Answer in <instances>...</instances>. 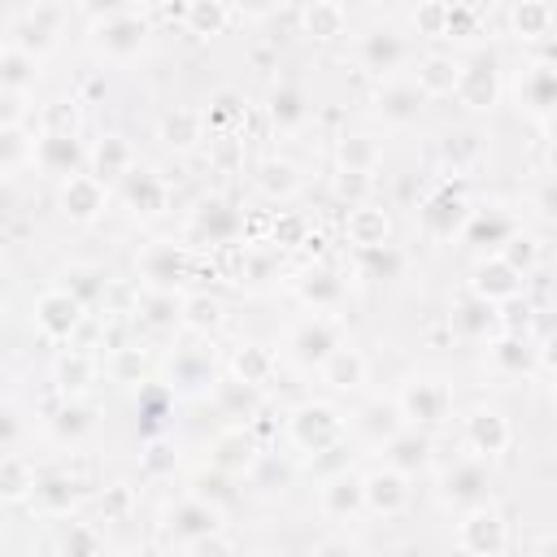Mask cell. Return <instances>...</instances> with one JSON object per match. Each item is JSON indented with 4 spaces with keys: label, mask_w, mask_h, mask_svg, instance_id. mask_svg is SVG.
Here are the masks:
<instances>
[{
    "label": "cell",
    "mask_w": 557,
    "mask_h": 557,
    "mask_svg": "<svg viewBox=\"0 0 557 557\" xmlns=\"http://www.w3.org/2000/svg\"><path fill=\"white\" fill-rule=\"evenodd\" d=\"M396 409H400V418L413 422V426H435V422L448 418L453 392H448V383H440V379H409V383L396 392Z\"/></svg>",
    "instance_id": "1"
},
{
    "label": "cell",
    "mask_w": 557,
    "mask_h": 557,
    "mask_svg": "<svg viewBox=\"0 0 557 557\" xmlns=\"http://www.w3.org/2000/svg\"><path fill=\"white\" fill-rule=\"evenodd\" d=\"M144 35L148 30L135 9H104V17L91 26V44L113 61H131L144 48Z\"/></svg>",
    "instance_id": "2"
},
{
    "label": "cell",
    "mask_w": 557,
    "mask_h": 557,
    "mask_svg": "<svg viewBox=\"0 0 557 557\" xmlns=\"http://www.w3.org/2000/svg\"><path fill=\"white\" fill-rule=\"evenodd\" d=\"M339 344H344V339H339V322H335L331 313H309V318L296 322L292 335H287V348H292V357H296L300 366H322Z\"/></svg>",
    "instance_id": "3"
},
{
    "label": "cell",
    "mask_w": 557,
    "mask_h": 557,
    "mask_svg": "<svg viewBox=\"0 0 557 557\" xmlns=\"http://www.w3.org/2000/svg\"><path fill=\"white\" fill-rule=\"evenodd\" d=\"M339 435H344V418L322 400H309L292 413V440L305 453H326V448L339 444Z\"/></svg>",
    "instance_id": "4"
},
{
    "label": "cell",
    "mask_w": 557,
    "mask_h": 557,
    "mask_svg": "<svg viewBox=\"0 0 557 557\" xmlns=\"http://www.w3.org/2000/svg\"><path fill=\"white\" fill-rule=\"evenodd\" d=\"M83 322V300L70 292V287H48L39 300H35V326L44 331V339L52 344H65Z\"/></svg>",
    "instance_id": "5"
},
{
    "label": "cell",
    "mask_w": 557,
    "mask_h": 557,
    "mask_svg": "<svg viewBox=\"0 0 557 557\" xmlns=\"http://www.w3.org/2000/svg\"><path fill=\"white\" fill-rule=\"evenodd\" d=\"M457 544L470 553V557H500L505 544H509V531H505V518L487 505H474L466 509L461 527H457Z\"/></svg>",
    "instance_id": "6"
},
{
    "label": "cell",
    "mask_w": 557,
    "mask_h": 557,
    "mask_svg": "<svg viewBox=\"0 0 557 557\" xmlns=\"http://www.w3.org/2000/svg\"><path fill=\"white\" fill-rule=\"evenodd\" d=\"M218 505L200 500V496H183L170 513H165V535L174 544H205L218 535Z\"/></svg>",
    "instance_id": "7"
},
{
    "label": "cell",
    "mask_w": 557,
    "mask_h": 557,
    "mask_svg": "<svg viewBox=\"0 0 557 557\" xmlns=\"http://www.w3.org/2000/svg\"><path fill=\"white\" fill-rule=\"evenodd\" d=\"M418 218H422V226H426L435 239H453V235H461V226H466V218H470V205H466L461 191L440 187V191H431V196L418 205Z\"/></svg>",
    "instance_id": "8"
},
{
    "label": "cell",
    "mask_w": 557,
    "mask_h": 557,
    "mask_svg": "<svg viewBox=\"0 0 557 557\" xmlns=\"http://www.w3.org/2000/svg\"><path fill=\"white\" fill-rule=\"evenodd\" d=\"M440 496L457 509H474V505H487V461L479 457H466L457 461L444 479H440Z\"/></svg>",
    "instance_id": "9"
},
{
    "label": "cell",
    "mask_w": 557,
    "mask_h": 557,
    "mask_svg": "<svg viewBox=\"0 0 557 557\" xmlns=\"http://www.w3.org/2000/svg\"><path fill=\"white\" fill-rule=\"evenodd\" d=\"M139 274L148 278V287L152 292H174V283L183 278V270H187V252L178 248V244H170V239H152L144 252H139Z\"/></svg>",
    "instance_id": "10"
},
{
    "label": "cell",
    "mask_w": 557,
    "mask_h": 557,
    "mask_svg": "<svg viewBox=\"0 0 557 557\" xmlns=\"http://www.w3.org/2000/svg\"><path fill=\"white\" fill-rule=\"evenodd\" d=\"M30 157H35V165H39L44 174H57V178H70V174H78V165L87 161L83 144H78L74 135H61V131H44V135L35 139Z\"/></svg>",
    "instance_id": "11"
},
{
    "label": "cell",
    "mask_w": 557,
    "mask_h": 557,
    "mask_svg": "<svg viewBox=\"0 0 557 557\" xmlns=\"http://www.w3.org/2000/svg\"><path fill=\"white\" fill-rule=\"evenodd\" d=\"M466 448L479 457V461H487V457H496V453H505L509 448V422L496 413V409H474V413H466Z\"/></svg>",
    "instance_id": "12"
},
{
    "label": "cell",
    "mask_w": 557,
    "mask_h": 557,
    "mask_svg": "<svg viewBox=\"0 0 557 557\" xmlns=\"http://www.w3.org/2000/svg\"><path fill=\"white\" fill-rule=\"evenodd\" d=\"M361 496H366V509L392 518V513H400L409 505V479L400 470L383 466V470H374V474L361 479Z\"/></svg>",
    "instance_id": "13"
},
{
    "label": "cell",
    "mask_w": 557,
    "mask_h": 557,
    "mask_svg": "<svg viewBox=\"0 0 557 557\" xmlns=\"http://www.w3.org/2000/svg\"><path fill=\"white\" fill-rule=\"evenodd\" d=\"M457 100L466 109H492L496 104V65L492 57H474L470 65H457Z\"/></svg>",
    "instance_id": "14"
},
{
    "label": "cell",
    "mask_w": 557,
    "mask_h": 557,
    "mask_svg": "<svg viewBox=\"0 0 557 557\" xmlns=\"http://www.w3.org/2000/svg\"><path fill=\"white\" fill-rule=\"evenodd\" d=\"M470 292L487 305H500V300H518L522 292V274H513L500 257H487L474 265V278H470Z\"/></svg>",
    "instance_id": "15"
},
{
    "label": "cell",
    "mask_w": 557,
    "mask_h": 557,
    "mask_svg": "<svg viewBox=\"0 0 557 557\" xmlns=\"http://www.w3.org/2000/svg\"><path fill=\"white\" fill-rule=\"evenodd\" d=\"M122 200H126L135 213L152 218V213H161V209H165V178H161L157 170L131 165V174L122 178Z\"/></svg>",
    "instance_id": "16"
},
{
    "label": "cell",
    "mask_w": 557,
    "mask_h": 557,
    "mask_svg": "<svg viewBox=\"0 0 557 557\" xmlns=\"http://www.w3.org/2000/svg\"><path fill=\"white\" fill-rule=\"evenodd\" d=\"M61 209H65V218H74V222H91L100 209H104V183H96L91 174H70L65 183H61Z\"/></svg>",
    "instance_id": "17"
},
{
    "label": "cell",
    "mask_w": 557,
    "mask_h": 557,
    "mask_svg": "<svg viewBox=\"0 0 557 557\" xmlns=\"http://www.w3.org/2000/svg\"><path fill=\"white\" fill-rule=\"evenodd\" d=\"M422 91L409 83V78H387L383 87H379V96H374V109H379V117H387V122H413L418 113H422Z\"/></svg>",
    "instance_id": "18"
},
{
    "label": "cell",
    "mask_w": 557,
    "mask_h": 557,
    "mask_svg": "<svg viewBox=\"0 0 557 557\" xmlns=\"http://www.w3.org/2000/svg\"><path fill=\"white\" fill-rule=\"evenodd\" d=\"M383 453H387V466L409 479L413 470H422V466L431 461V440H426L418 426H400V431L383 444Z\"/></svg>",
    "instance_id": "19"
},
{
    "label": "cell",
    "mask_w": 557,
    "mask_h": 557,
    "mask_svg": "<svg viewBox=\"0 0 557 557\" xmlns=\"http://www.w3.org/2000/svg\"><path fill=\"white\" fill-rule=\"evenodd\" d=\"M513 235V218L505 209H470L466 226H461V239L466 244H479V248H500L505 239Z\"/></svg>",
    "instance_id": "20"
},
{
    "label": "cell",
    "mask_w": 557,
    "mask_h": 557,
    "mask_svg": "<svg viewBox=\"0 0 557 557\" xmlns=\"http://www.w3.org/2000/svg\"><path fill=\"white\" fill-rule=\"evenodd\" d=\"M57 22H61V9H52V4H39V9L22 13V17H17V44H13V48H22V52H30V57L44 52V48H52Z\"/></svg>",
    "instance_id": "21"
},
{
    "label": "cell",
    "mask_w": 557,
    "mask_h": 557,
    "mask_svg": "<svg viewBox=\"0 0 557 557\" xmlns=\"http://www.w3.org/2000/svg\"><path fill=\"white\" fill-rule=\"evenodd\" d=\"M553 100H557V78H553V65L540 61V65H531V70L518 78V104H522L527 113H535V117H548Z\"/></svg>",
    "instance_id": "22"
},
{
    "label": "cell",
    "mask_w": 557,
    "mask_h": 557,
    "mask_svg": "<svg viewBox=\"0 0 557 557\" xmlns=\"http://www.w3.org/2000/svg\"><path fill=\"white\" fill-rule=\"evenodd\" d=\"M131 165H135V157H131V144L122 135H104L91 148V178L96 183H113V178L122 183L131 174Z\"/></svg>",
    "instance_id": "23"
},
{
    "label": "cell",
    "mask_w": 557,
    "mask_h": 557,
    "mask_svg": "<svg viewBox=\"0 0 557 557\" xmlns=\"http://www.w3.org/2000/svg\"><path fill=\"white\" fill-rule=\"evenodd\" d=\"M296 292H300L305 305H313V313H331L339 305V296H344V278L335 270H326V265H313V270L300 274Z\"/></svg>",
    "instance_id": "24"
},
{
    "label": "cell",
    "mask_w": 557,
    "mask_h": 557,
    "mask_svg": "<svg viewBox=\"0 0 557 557\" xmlns=\"http://www.w3.org/2000/svg\"><path fill=\"white\" fill-rule=\"evenodd\" d=\"M496 305H487V300H479L474 292H466L457 305H453V313H448V322H453V331L457 335H466V339H487V331L496 326Z\"/></svg>",
    "instance_id": "25"
},
{
    "label": "cell",
    "mask_w": 557,
    "mask_h": 557,
    "mask_svg": "<svg viewBox=\"0 0 557 557\" xmlns=\"http://www.w3.org/2000/svg\"><path fill=\"white\" fill-rule=\"evenodd\" d=\"M357 57H361V65L374 70V74L396 70V65L405 61V39H400L396 30H370V35H361Z\"/></svg>",
    "instance_id": "26"
},
{
    "label": "cell",
    "mask_w": 557,
    "mask_h": 557,
    "mask_svg": "<svg viewBox=\"0 0 557 557\" xmlns=\"http://www.w3.org/2000/svg\"><path fill=\"white\" fill-rule=\"evenodd\" d=\"M318 370H322V379H326L335 392H352V387L366 383V357H361V348H352V344H339Z\"/></svg>",
    "instance_id": "27"
},
{
    "label": "cell",
    "mask_w": 557,
    "mask_h": 557,
    "mask_svg": "<svg viewBox=\"0 0 557 557\" xmlns=\"http://www.w3.org/2000/svg\"><path fill=\"white\" fill-rule=\"evenodd\" d=\"M191 231L205 235L209 244H226V239H235V231H239V213H235L226 200H200V209H196V218H191Z\"/></svg>",
    "instance_id": "28"
},
{
    "label": "cell",
    "mask_w": 557,
    "mask_h": 557,
    "mask_svg": "<svg viewBox=\"0 0 557 557\" xmlns=\"http://www.w3.org/2000/svg\"><path fill=\"white\" fill-rule=\"evenodd\" d=\"M387 231H392V222H387L383 209H374V205H352L348 209V239L357 244V252L387 244Z\"/></svg>",
    "instance_id": "29"
},
{
    "label": "cell",
    "mask_w": 557,
    "mask_h": 557,
    "mask_svg": "<svg viewBox=\"0 0 557 557\" xmlns=\"http://www.w3.org/2000/svg\"><path fill=\"white\" fill-rule=\"evenodd\" d=\"M322 509H326L331 518H348V513L366 509V496H361V474L339 470L335 479H326V487H322Z\"/></svg>",
    "instance_id": "30"
},
{
    "label": "cell",
    "mask_w": 557,
    "mask_h": 557,
    "mask_svg": "<svg viewBox=\"0 0 557 557\" xmlns=\"http://www.w3.org/2000/svg\"><path fill=\"white\" fill-rule=\"evenodd\" d=\"M400 426H405V418H400L396 400H370V405L357 413V431H361L370 444H387Z\"/></svg>",
    "instance_id": "31"
},
{
    "label": "cell",
    "mask_w": 557,
    "mask_h": 557,
    "mask_svg": "<svg viewBox=\"0 0 557 557\" xmlns=\"http://www.w3.org/2000/svg\"><path fill=\"white\" fill-rule=\"evenodd\" d=\"M213 400H218L222 413L248 422V418L261 409V387H248V383H239V379L231 374V379H218V383H213Z\"/></svg>",
    "instance_id": "32"
},
{
    "label": "cell",
    "mask_w": 557,
    "mask_h": 557,
    "mask_svg": "<svg viewBox=\"0 0 557 557\" xmlns=\"http://www.w3.org/2000/svg\"><path fill=\"white\" fill-rule=\"evenodd\" d=\"M252 457H257V448H252V440L244 435V426L222 431V435L213 440V470H222V474L248 470V466H252Z\"/></svg>",
    "instance_id": "33"
},
{
    "label": "cell",
    "mask_w": 557,
    "mask_h": 557,
    "mask_svg": "<svg viewBox=\"0 0 557 557\" xmlns=\"http://www.w3.org/2000/svg\"><path fill=\"white\" fill-rule=\"evenodd\" d=\"M78 483L70 479V474H35V487H30V500L44 509V513H70V505L78 500V492H74Z\"/></svg>",
    "instance_id": "34"
},
{
    "label": "cell",
    "mask_w": 557,
    "mask_h": 557,
    "mask_svg": "<svg viewBox=\"0 0 557 557\" xmlns=\"http://www.w3.org/2000/svg\"><path fill=\"white\" fill-rule=\"evenodd\" d=\"M35 78H39V61L30 57V52H22V48H0V87L4 91H26V87H35Z\"/></svg>",
    "instance_id": "35"
},
{
    "label": "cell",
    "mask_w": 557,
    "mask_h": 557,
    "mask_svg": "<svg viewBox=\"0 0 557 557\" xmlns=\"http://www.w3.org/2000/svg\"><path fill=\"white\" fill-rule=\"evenodd\" d=\"M422 96H448L457 87V61L444 57V52H431L422 65H418V83H413Z\"/></svg>",
    "instance_id": "36"
},
{
    "label": "cell",
    "mask_w": 557,
    "mask_h": 557,
    "mask_svg": "<svg viewBox=\"0 0 557 557\" xmlns=\"http://www.w3.org/2000/svg\"><path fill=\"white\" fill-rule=\"evenodd\" d=\"M257 187L270 196V200H287V196H296L300 191V174H296V165L292 161H261V170H257Z\"/></svg>",
    "instance_id": "37"
},
{
    "label": "cell",
    "mask_w": 557,
    "mask_h": 557,
    "mask_svg": "<svg viewBox=\"0 0 557 557\" xmlns=\"http://www.w3.org/2000/svg\"><path fill=\"white\" fill-rule=\"evenodd\" d=\"M379 165V144L370 135H344L339 139V170L344 174H370Z\"/></svg>",
    "instance_id": "38"
},
{
    "label": "cell",
    "mask_w": 557,
    "mask_h": 557,
    "mask_svg": "<svg viewBox=\"0 0 557 557\" xmlns=\"http://www.w3.org/2000/svg\"><path fill=\"white\" fill-rule=\"evenodd\" d=\"M91 374H96V361H91L87 352H61L57 366H52V379H57L61 392H70V396H78V392L91 383Z\"/></svg>",
    "instance_id": "39"
},
{
    "label": "cell",
    "mask_w": 557,
    "mask_h": 557,
    "mask_svg": "<svg viewBox=\"0 0 557 557\" xmlns=\"http://www.w3.org/2000/svg\"><path fill=\"white\" fill-rule=\"evenodd\" d=\"M35 487V470L26 457L17 453H0V496L4 500H17V496H30Z\"/></svg>",
    "instance_id": "40"
},
{
    "label": "cell",
    "mask_w": 557,
    "mask_h": 557,
    "mask_svg": "<svg viewBox=\"0 0 557 557\" xmlns=\"http://www.w3.org/2000/svg\"><path fill=\"white\" fill-rule=\"evenodd\" d=\"M270 117H274L278 126H300V122L309 117L305 91H300V87H292V83H278V87L270 91Z\"/></svg>",
    "instance_id": "41"
},
{
    "label": "cell",
    "mask_w": 557,
    "mask_h": 557,
    "mask_svg": "<svg viewBox=\"0 0 557 557\" xmlns=\"http://www.w3.org/2000/svg\"><path fill=\"white\" fill-rule=\"evenodd\" d=\"M357 261H361V274L366 278H400L405 274V252L396 244L366 248V252H357Z\"/></svg>",
    "instance_id": "42"
},
{
    "label": "cell",
    "mask_w": 557,
    "mask_h": 557,
    "mask_svg": "<svg viewBox=\"0 0 557 557\" xmlns=\"http://www.w3.org/2000/svg\"><path fill=\"white\" fill-rule=\"evenodd\" d=\"M178 322H183V326H191V331H200V335H209V331L222 322V300H213V296H205V292L183 296Z\"/></svg>",
    "instance_id": "43"
},
{
    "label": "cell",
    "mask_w": 557,
    "mask_h": 557,
    "mask_svg": "<svg viewBox=\"0 0 557 557\" xmlns=\"http://www.w3.org/2000/svg\"><path fill=\"white\" fill-rule=\"evenodd\" d=\"M270 374H274V357H270V348L248 344V348H239V352H235V379H239V383L261 387Z\"/></svg>",
    "instance_id": "44"
},
{
    "label": "cell",
    "mask_w": 557,
    "mask_h": 557,
    "mask_svg": "<svg viewBox=\"0 0 557 557\" xmlns=\"http://www.w3.org/2000/svg\"><path fill=\"white\" fill-rule=\"evenodd\" d=\"M492 361H496L505 374H522V370H531V348H527L522 335H500V339L492 344Z\"/></svg>",
    "instance_id": "45"
},
{
    "label": "cell",
    "mask_w": 557,
    "mask_h": 557,
    "mask_svg": "<svg viewBox=\"0 0 557 557\" xmlns=\"http://www.w3.org/2000/svg\"><path fill=\"white\" fill-rule=\"evenodd\" d=\"M161 135L174 144V148H187L200 139V113L196 109H174L165 122H161Z\"/></svg>",
    "instance_id": "46"
},
{
    "label": "cell",
    "mask_w": 557,
    "mask_h": 557,
    "mask_svg": "<svg viewBox=\"0 0 557 557\" xmlns=\"http://www.w3.org/2000/svg\"><path fill=\"white\" fill-rule=\"evenodd\" d=\"M61 553L65 557H96L100 553V531L87 527V522H70L61 531Z\"/></svg>",
    "instance_id": "47"
},
{
    "label": "cell",
    "mask_w": 557,
    "mask_h": 557,
    "mask_svg": "<svg viewBox=\"0 0 557 557\" xmlns=\"http://www.w3.org/2000/svg\"><path fill=\"white\" fill-rule=\"evenodd\" d=\"M496 257H500V261H505V265H509L513 274H527V270L535 265V239H531V235H518V231H513V235H509V239L500 244V252H496Z\"/></svg>",
    "instance_id": "48"
},
{
    "label": "cell",
    "mask_w": 557,
    "mask_h": 557,
    "mask_svg": "<svg viewBox=\"0 0 557 557\" xmlns=\"http://www.w3.org/2000/svg\"><path fill=\"white\" fill-rule=\"evenodd\" d=\"M52 431H57L61 440H78L83 431H91V409H87V405H78V400H70V405L57 413Z\"/></svg>",
    "instance_id": "49"
},
{
    "label": "cell",
    "mask_w": 557,
    "mask_h": 557,
    "mask_svg": "<svg viewBox=\"0 0 557 557\" xmlns=\"http://www.w3.org/2000/svg\"><path fill=\"white\" fill-rule=\"evenodd\" d=\"M513 26H518L527 39L548 35V26H553V9H548V4H522V9H513Z\"/></svg>",
    "instance_id": "50"
},
{
    "label": "cell",
    "mask_w": 557,
    "mask_h": 557,
    "mask_svg": "<svg viewBox=\"0 0 557 557\" xmlns=\"http://www.w3.org/2000/svg\"><path fill=\"white\" fill-rule=\"evenodd\" d=\"M148 322L152 326H174L178 322V309H183V300L174 296V292H148Z\"/></svg>",
    "instance_id": "51"
},
{
    "label": "cell",
    "mask_w": 557,
    "mask_h": 557,
    "mask_svg": "<svg viewBox=\"0 0 557 557\" xmlns=\"http://www.w3.org/2000/svg\"><path fill=\"white\" fill-rule=\"evenodd\" d=\"M305 22H309V30H313L318 39H331V35H339V26H344V9H335V4H313V9L305 13Z\"/></svg>",
    "instance_id": "52"
},
{
    "label": "cell",
    "mask_w": 557,
    "mask_h": 557,
    "mask_svg": "<svg viewBox=\"0 0 557 557\" xmlns=\"http://www.w3.org/2000/svg\"><path fill=\"white\" fill-rule=\"evenodd\" d=\"M187 22H191L200 35H209V30H218V26L226 22V9H222V4H191V9H187Z\"/></svg>",
    "instance_id": "53"
},
{
    "label": "cell",
    "mask_w": 557,
    "mask_h": 557,
    "mask_svg": "<svg viewBox=\"0 0 557 557\" xmlns=\"http://www.w3.org/2000/svg\"><path fill=\"white\" fill-rule=\"evenodd\" d=\"M22 113H26L22 96H17V91H4V87H0V131H13V126L22 122Z\"/></svg>",
    "instance_id": "54"
},
{
    "label": "cell",
    "mask_w": 557,
    "mask_h": 557,
    "mask_svg": "<svg viewBox=\"0 0 557 557\" xmlns=\"http://www.w3.org/2000/svg\"><path fill=\"white\" fill-rule=\"evenodd\" d=\"M22 157H26V139L17 135V126L13 131H0V170H9Z\"/></svg>",
    "instance_id": "55"
},
{
    "label": "cell",
    "mask_w": 557,
    "mask_h": 557,
    "mask_svg": "<svg viewBox=\"0 0 557 557\" xmlns=\"http://www.w3.org/2000/svg\"><path fill=\"white\" fill-rule=\"evenodd\" d=\"M17 435H22L17 409H13V405H0V453H9V448L17 444Z\"/></svg>",
    "instance_id": "56"
},
{
    "label": "cell",
    "mask_w": 557,
    "mask_h": 557,
    "mask_svg": "<svg viewBox=\"0 0 557 557\" xmlns=\"http://www.w3.org/2000/svg\"><path fill=\"white\" fill-rule=\"evenodd\" d=\"M200 366H209L205 352H183L178 357V383H205L200 379Z\"/></svg>",
    "instance_id": "57"
},
{
    "label": "cell",
    "mask_w": 557,
    "mask_h": 557,
    "mask_svg": "<svg viewBox=\"0 0 557 557\" xmlns=\"http://www.w3.org/2000/svg\"><path fill=\"white\" fill-rule=\"evenodd\" d=\"M113 374H117V379H135V374H139V352H135V348H122Z\"/></svg>",
    "instance_id": "58"
},
{
    "label": "cell",
    "mask_w": 557,
    "mask_h": 557,
    "mask_svg": "<svg viewBox=\"0 0 557 557\" xmlns=\"http://www.w3.org/2000/svg\"><path fill=\"white\" fill-rule=\"evenodd\" d=\"M313 557H357V548L352 544H344V540H326V544H318V553Z\"/></svg>",
    "instance_id": "59"
},
{
    "label": "cell",
    "mask_w": 557,
    "mask_h": 557,
    "mask_svg": "<svg viewBox=\"0 0 557 557\" xmlns=\"http://www.w3.org/2000/svg\"><path fill=\"white\" fill-rule=\"evenodd\" d=\"M361 187H366V174H344V178H339V191H344V196H348V191L361 196Z\"/></svg>",
    "instance_id": "60"
},
{
    "label": "cell",
    "mask_w": 557,
    "mask_h": 557,
    "mask_svg": "<svg viewBox=\"0 0 557 557\" xmlns=\"http://www.w3.org/2000/svg\"><path fill=\"white\" fill-rule=\"evenodd\" d=\"M0 296H4V274H0Z\"/></svg>",
    "instance_id": "61"
},
{
    "label": "cell",
    "mask_w": 557,
    "mask_h": 557,
    "mask_svg": "<svg viewBox=\"0 0 557 557\" xmlns=\"http://www.w3.org/2000/svg\"><path fill=\"white\" fill-rule=\"evenodd\" d=\"M126 557H135V553H126Z\"/></svg>",
    "instance_id": "62"
}]
</instances>
